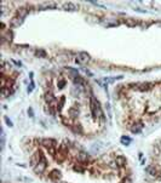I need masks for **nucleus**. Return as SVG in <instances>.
<instances>
[{"label":"nucleus","instance_id":"dca6fc26","mask_svg":"<svg viewBox=\"0 0 161 183\" xmlns=\"http://www.w3.org/2000/svg\"><path fill=\"white\" fill-rule=\"evenodd\" d=\"M72 129H73V131H74V132H76V133H83V132H84V131H83V127L80 126V125L72 126Z\"/></svg>","mask_w":161,"mask_h":183},{"label":"nucleus","instance_id":"7ed1b4c3","mask_svg":"<svg viewBox=\"0 0 161 183\" xmlns=\"http://www.w3.org/2000/svg\"><path fill=\"white\" fill-rule=\"evenodd\" d=\"M45 101H46V104L47 106H51V107H56L57 106V98L52 94L47 92L45 95Z\"/></svg>","mask_w":161,"mask_h":183},{"label":"nucleus","instance_id":"f03ea898","mask_svg":"<svg viewBox=\"0 0 161 183\" xmlns=\"http://www.w3.org/2000/svg\"><path fill=\"white\" fill-rule=\"evenodd\" d=\"M46 168H47V161H39L38 165L34 168V171L36 172L38 175H41V174H44V172H45Z\"/></svg>","mask_w":161,"mask_h":183},{"label":"nucleus","instance_id":"f8f14e48","mask_svg":"<svg viewBox=\"0 0 161 183\" xmlns=\"http://www.w3.org/2000/svg\"><path fill=\"white\" fill-rule=\"evenodd\" d=\"M49 177H50V180H52V181H57L58 182V180H61V174L58 171H52L51 174L49 175Z\"/></svg>","mask_w":161,"mask_h":183},{"label":"nucleus","instance_id":"4be33fe9","mask_svg":"<svg viewBox=\"0 0 161 183\" xmlns=\"http://www.w3.org/2000/svg\"><path fill=\"white\" fill-rule=\"evenodd\" d=\"M5 121H6V124H7L9 126H12V122H11V120H10L7 116H5Z\"/></svg>","mask_w":161,"mask_h":183},{"label":"nucleus","instance_id":"5701e85b","mask_svg":"<svg viewBox=\"0 0 161 183\" xmlns=\"http://www.w3.org/2000/svg\"><path fill=\"white\" fill-rule=\"evenodd\" d=\"M28 114H29V116H34V113H33V109L32 108L28 109Z\"/></svg>","mask_w":161,"mask_h":183},{"label":"nucleus","instance_id":"39448f33","mask_svg":"<svg viewBox=\"0 0 161 183\" xmlns=\"http://www.w3.org/2000/svg\"><path fill=\"white\" fill-rule=\"evenodd\" d=\"M53 157H55L56 161H58V163H63V161L66 160L67 155H66V153H64L63 150H60V152H56V154L53 155Z\"/></svg>","mask_w":161,"mask_h":183},{"label":"nucleus","instance_id":"9d476101","mask_svg":"<svg viewBox=\"0 0 161 183\" xmlns=\"http://www.w3.org/2000/svg\"><path fill=\"white\" fill-rule=\"evenodd\" d=\"M89 155L86 154V153H84V152H81V153H79L78 154V161H79V163H86V161L89 160Z\"/></svg>","mask_w":161,"mask_h":183},{"label":"nucleus","instance_id":"a211bd4d","mask_svg":"<svg viewBox=\"0 0 161 183\" xmlns=\"http://www.w3.org/2000/svg\"><path fill=\"white\" fill-rule=\"evenodd\" d=\"M64 6L67 7V10H75V6L72 3H68V4H64Z\"/></svg>","mask_w":161,"mask_h":183},{"label":"nucleus","instance_id":"423d86ee","mask_svg":"<svg viewBox=\"0 0 161 183\" xmlns=\"http://www.w3.org/2000/svg\"><path fill=\"white\" fill-rule=\"evenodd\" d=\"M146 172H147V174H149L150 176H154V177H156L158 174H159L156 168H155V166H152V165L147 166V168H146Z\"/></svg>","mask_w":161,"mask_h":183},{"label":"nucleus","instance_id":"0eeeda50","mask_svg":"<svg viewBox=\"0 0 161 183\" xmlns=\"http://www.w3.org/2000/svg\"><path fill=\"white\" fill-rule=\"evenodd\" d=\"M115 161H116V164L117 166H125L127 164V160L125 157H122V155H117V157L115 158Z\"/></svg>","mask_w":161,"mask_h":183},{"label":"nucleus","instance_id":"1a4fd4ad","mask_svg":"<svg viewBox=\"0 0 161 183\" xmlns=\"http://www.w3.org/2000/svg\"><path fill=\"white\" fill-rule=\"evenodd\" d=\"M143 124L142 122H137V124H135L132 127H131V131L133 132V133H139L142 131V129H143Z\"/></svg>","mask_w":161,"mask_h":183},{"label":"nucleus","instance_id":"6ab92c4d","mask_svg":"<svg viewBox=\"0 0 161 183\" xmlns=\"http://www.w3.org/2000/svg\"><path fill=\"white\" fill-rule=\"evenodd\" d=\"M64 85H66V81H64V80H62V79H61L60 81H58V87H60V89H62Z\"/></svg>","mask_w":161,"mask_h":183},{"label":"nucleus","instance_id":"f3484780","mask_svg":"<svg viewBox=\"0 0 161 183\" xmlns=\"http://www.w3.org/2000/svg\"><path fill=\"white\" fill-rule=\"evenodd\" d=\"M121 143L122 144H130L131 143V138L130 137H126V136H124V137H121Z\"/></svg>","mask_w":161,"mask_h":183},{"label":"nucleus","instance_id":"ddd939ff","mask_svg":"<svg viewBox=\"0 0 161 183\" xmlns=\"http://www.w3.org/2000/svg\"><path fill=\"white\" fill-rule=\"evenodd\" d=\"M74 84H75V85H78V86H80V87H83V86L85 85V81H84V79H83V78L76 77V78H74Z\"/></svg>","mask_w":161,"mask_h":183},{"label":"nucleus","instance_id":"2eb2a0df","mask_svg":"<svg viewBox=\"0 0 161 183\" xmlns=\"http://www.w3.org/2000/svg\"><path fill=\"white\" fill-rule=\"evenodd\" d=\"M69 115H70L72 118L76 116V115H78V108H74V107H73V108L69 109Z\"/></svg>","mask_w":161,"mask_h":183},{"label":"nucleus","instance_id":"9b49d317","mask_svg":"<svg viewBox=\"0 0 161 183\" xmlns=\"http://www.w3.org/2000/svg\"><path fill=\"white\" fill-rule=\"evenodd\" d=\"M122 22H124L126 26H128V27H136L138 24L137 21L133 20V18H124V20H122Z\"/></svg>","mask_w":161,"mask_h":183},{"label":"nucleus","instance_id":"aec40b11","mask_svg":"<svg viewBox=\"0 0 161 183\" xmlns=\"http://www.w3.org/2000/svg\"><path fill=\"white\" fill-rule=\"evenodd\" d=\"M36 55H38V56L40 55V56H42V57H45V56H46V53H45V51L39 50V51H36Z\"/></svg>","mask_w":161,"mask_h":183},{"label":"nucleus","instance_id":"6e6552de","mask_svg":"<svg viewBox=\"0 0 161 183\" xmlns=\"http://www.w3.org/2000/svg\"><path fill=\"white\" fill-rule=\"evenodd\" d=\"M23 22V17H21V16H16L11 20V26L12 27H18L21 23Z\"/></svg>","mask_w":161,"mask_h":183},{"label":"nucleus","instance_id":"20e7f679","mask_svg":"<svg viewBox=\"0 0 161 183\" xmlns=\"http://www.w3.org/2000/svg\"><path fill=\"white\" fill-rule=\"evenodd\" d=\"M90 61V56H89V53L86 52H80L79 55H78V58H76V62L79 63H87Z\"/></svg>","mask_w":161,"mask_h":183},{"label":"nucleus","instance_id":"f257e3e1","mask_svg":"<svg viewBox=\"0 0 161 183\" xmlns=\"http://www.w3.org/2000/svg\"><path fill=\"white\" fill-rule=\"evenodd\" d=\"M90 109H91V113H92V116H93V118L101 119L102 121L105 120L104 113H103V110H102L101 106H99V103H98V101L96 100L93 96H91V98H90Z\"/></svg>","mask_w":161,"mask_h":183},{"label":"nucleus","instance_id":"412c9836","mask_svg":"<svg viewBox=\"0 0 161 183\" xmlns=\"http://www.w3.org/2000/svg\"><path fill=\"white\" fill-rule=\"evenodd\" d=\"M131 182H132V181H131L130 177H126V178L122 180V182H121V183H131Z\"/></svg>","mask_w":161,"mask_h":183},{"label":"nucleus","instance_id":"4468645a","mask_svg":"<svg viewBox=\"0 0 161 183\" xmlns=\"http://www.w3.org/2000/svg\"><path fill=\"white\" fill-rule=\"evenodd\" d=\"M67 72L72 75L73 78H76V77H79V74H78V72L75 71V69H72V68H67Z\"/></svg>","mask_w":161,"mask_h":183}]
</instances>
